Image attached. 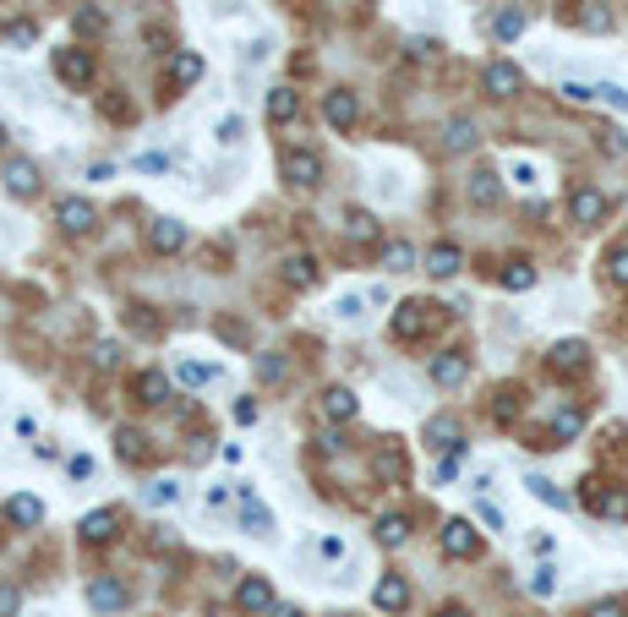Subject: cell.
I'll list each match as a JSON object with an SVG mask.
<instances>
[{
  "mask_svg": "<svg viewBox=\"0 0 628 617\" xmlns=\"http://www.w3.org/2000/svg\"><path fill=\"white\" fill-rule=\"evenodd\" d=\"M279 170H285V181H290V186L311 191V186L323 181V158L311 153V148H285V158H279Z\"/></svg>",
  "mask_w": 628,
  "mask_h": 617,
  "instance_id": "obj_1",
  "label": "cell"
},
{
  "mask_svg": "<svg viewBox=\"0 0 628 617\" xmlns=\"http://www.w3.org/2000/svg\"><path fill=\"white\" fill-rule=\"evenodd\" d=\"M432 317H437V306H432V301H404V306L394 312V339H404V344L421 339V334L432 328Z\"/></svg>",
  "mask_w": 628,
  "mask_h": 617,
  "instance_id": "obj_2",
  "label": "cell"
},
{
  "mask_svg": "<svg viewBox=\"0 0 628 617\" xmlns=\"http://www.w3.org/2000/svg\"><path fill=\"white\" fill-rule=\"evenodd\" d=\"M569 213H574V224L579 230H595V224H601L607 213H612V203L601 197V191L595 186H574V197H569Z\"/></svg>",
  "mask_w": 628,
  "mask_h": 617,
  "instance_id": "obj_3",
  "label": "cell"
},
{
  "mask_svg": "<svg viewBox=\"0 0 628 617\" xmlns=\"http://www.w3.org/2000/svg\"><path fill=\"white\" fill-rule=\"evenodd\" d=\"M55 77L60 82H66V88H88L93 82V55L88 50H55Z\"/></svg>",
  "mask_w": 628,
  "mask_h": 617,
  "instance_id": "obj_4",
  "label": "cell"
},
{
  "mask_svg": "<svg viewBox=\"0 0 628 617\" xmlns=\"http://www.w3.org/2000/svg\"><path fill=\"white\" fill-rule=\"evenodd\" d=\"M55 224H60V230H72V235H93V230H99V208L82 203V197H66V203L55 208Z\"/></svg>",
  "mask_w": 628,
  "mask_h": 617,
  "instance_id": "obj_5",
  "label": "cell"
},
{
  "mask_svg": "<svg viewBox=\"0 0 628 617\" xmlns=\"http://www.w3.org/2000/svg\"><path fill=\"white\" fill-rule=\"evenodd\" d=\"M481 88L492 93V99H514V93L525 88V72L514 66V60H492V66L481 72Z\"/></svg>",
  "mask_w": 628,
  "mask_h": 617,
  "instance_id": "obj_6",
  "label": "cell"
},
{
  "mask_svg": "<svg viewBox=\"0 0 628 617\" xmlns=\"http://www.w3.org/2000/svg\"><path fill=\"white\" fill-rule=\"evenodd\" d=\"M547 366H552L557 377H579V372L590 366V344H585V339H563V344H552Z\"/></svg>",
  "mask_w": 628,
  "mask_h": 617,
  "instance_id": "obj_7",
  "label": "cell"
},
{
  "mask_svg": "<svg viewBox=\"0 0 628 617\" xmlns=\"http://www.w3.org/2000/svg\"><path fill=\"white\" fill-rule=\"evenodd\" d=\"M443 551H448V558H476V551H481L476 525H470V519H448V525H443Z\"/></svg>",
  "mask_w": 628,
  "mask_h": 617,
  "instance_id": "obj_8",
  "label": "cell"
},
{
  "mask_svg": "<svg viewBox=\"0 0 628 617\" xmlns=\"http://www.w3.org/2000/svg\"><path fill=\"white\" fill-rule=\"evenodd\" d=\"M197 77H203V55L197 50H175L165 60V88H192Z\"/></svg>",
  "mask_w": 628,
  "mask_h": 617,
  "instance_id": "obj_9",
  "label": "cell"
},
{
  "mask_svg": "<svg viewBox=\"0 0 628 617\" xmlns=\"http://www.w3.org/2000/svg\"><path fill=\"white\" fill-rule=\"evenodd\" d=\"M464 377H470V355H464V350L432 355V382H437V388H459Z\"/></svg>",
  "mask_w": 628,
  "mask_h": 617,
  "instance_id": "obj_10",
  "label": "cell"
},
{
  "mask_svg": "<svg viewBox=\"0 0 628 617\" xmlns=\"http://www.w3.org/2000/svg\"><path fill=\"white\" fill-rule=\"evenodd\" d=\"M323 115H328V126H339V132H350V126L361 120V104H356V93H350V88H333L328 99H323Z\"/></svg>",
  "mask_w": 628,
  "mask_h": 617,
  "instance_id": "obj_11",
  "label": "cell"
},
{
  "mask_svg": "<svg viewBox=\"0 0 628 617\" xmlns=\"http://www.w3.org/2000/svg\"><path fill=\"white\" fill-rule=\"evenodd\" d=\"M235 606H241L246 617L273 612V590H268V579H257V574H251V579H241V584H235Z\"/></svg>",
  "mask_w": 628,
  "mask_h": 617,
  "instance_id": "obj_12",
  "label": "cell"
},
{
  "mask_svg": "<svg viewBox=\"0 0 628 617\" xmlns=\"http://www.w3.org/2000/svg\"><path fill=\"white\" fill-rule=\"evenodd\" d=\"M426 448H448V453H459V448H464L459 415H432V420H426Z\"/></svg>",
  "mask_w": 628,
  "mask_h": 617,
  "instance_id": "obj_13",
  "label": "cell"
},
{
  "mask_svg": "<svg viewBox=\"0 0 628 617\" xmlns=\"http://www.w3.org/2000/svg\"><path fill=\"white\" fill-rule=\"evenodd\" d=\"M115 530H120V513H115V508H93V513L82 519V525H77V536H82L88 546H104Z\"/></svg>",
  "mask_w": 628,
  "mask_h": 617,
  "instance_id": "obj_14",
  "label": "cell"
},
{
  "mask_svg": "<svg viewBox=\"0 0 628 617\" xmlns=\"http://www.w3.org/2000/svg\"><path fill=\"white\" fill-rule=\"evenodd\" d=\"M88 606H93V612H120V606H126V584L110 579V574H99V579L88 584Z\"/></svg>",
  "mask_w": 628,
  "mask_h": 617,
  "instance_id": "obj_15",
  "label": "cell"
},
{
  "mask_svg": "<svg viewBox=\"0 0 628 617\" xmlns=\"http://www.w3.org/2000/svg\"><path fill=\"white\" fill-rule=\"evenodd\" d=\"M6 191L11 197H39V165L34 158H11L6 165Z\"/></svg>",
  "mask_w": 628,
  "mask_h": 617,
  "instance_id": "obj_16",
  "label": "cell"
},
{
  "mask_svg": "<svg viewBox=\"0 0 628 617\" xmlns=\"http://www.w3.org/2000/svg\"><path fill=\"white\" fill-rule=\"evenodd\" d=\"M371 601H377V612H404V606H410V584H404L399 574H383L377 590H371Z\"/></svg>",
  "mask_w": 628,
  "mask_h": 617,
  "instance_id": "obj_17",
  "label": "cell"
},
{
  "mask_svg": "<svg viewBox=\"0 0 628 617\" xmlns=\"http://www.w3.org/2000/svg\"><path fill=\"white\" fill-rule=\"evenodd\" d=\"M459 268H464V251H459L454 241H437V246L426 251V274H432V279H454Z\"/></svg>",
  "mask_w": 628,
  "mask_h": 617,
  "instance_id": "obj_18",
  "label": "cell"
},
{
  "mask_svg": "<svg viewBox=\"0 0 628 617\" xmlns=\"http://www.w3.org/2000/svg\"><path fill=\"white\" fill-rule=\"evenodd\" d=\"M569 17L585 27V34H612V12L601 6V0H574V6H569Z\"/></svg>",
  "mask_w": 628,
  "mask_h": 617,
  "instance_id": "obj_19",
  "label": "cell"
},
{
  "mask_svg": "<svg viewBox=\"0 0 628 617\" xmlns=\"http://www.w3.org/2000/svg\"><path fill=\"white\" fill-rule=\"evenodd\" d=\"M132 394H137V405H165V399H170V377H165L159 366H148V372H137Z\"/></svg>",
  "mask_w": 628,
  "mask_h": 617,
  "instance_id": "obj_20",
  "label": "cell"
},
{
  "mask_svg": "<svg viewBox=\"0 0 628 617\" xmlns=\"http://www.w3.org/2000/svg\"><path fill=\"white\" fill-rule=\"evenodd\" d=\"M148 246L153 251H180L186 246V224L180 219H153L148 224Z\"/></svg>",
  "mask_w": 628,
  "mask_h": 617,
  "instance_id": "obj_21",
  "label": "cell"
},
{
  "mask_svg": "<svg viewBox=\"0 0 628 617\" xmlns=\"http://www.w3.org/2000/svg\"><path fill=\"white\" fill-rule=\"evenodd\" d=\"M295 115H301V93H295V88H273V93H268V120H273V126H290Z\"/></svg>",
  "mask_w": 628,
  "mask_h": 617,
  "instance_id": "obj_22",
  "label": "cell"
},
{
  "mask_svg": "<svg viewBox=\"0 0 628 617\" xmlns=\"http://www.w3.org/2000/svg\"><path fill=\"white\" fill-rule=\"evenodd\" d=\"M285 279L295 289H311V284H318V257H311V251H290L285 257Z\"/></svg>",
  "mask_w": 628,
  "mask_h": 617,
  "instance_id": "obj_23",
  "label": "cell"
},
{
  "mask_svg": "<svg viewBox=\"0 0 628 617\" xmlns=\"http://www.w3.org/2000/svg\"><path fill=\"white\" fill-rule=\"evenodd\" d=\"M377 481H383V486H404V453H399V443L377 448Z\"/></svg>",
  "mask_w": 628,
  "mask_h": 617,
  "instance_id": "obj_24",
  "label": "cell"
},
{
  "mask_svg": "<svg viewBox=\"0 0 628 617\" xmlns=\"http://www.w3.org/2000/svg\"><path fill=\"white\" fill-rule=\"evenodd\" d=\"M481 143V132H476V120H464V115H454L448 120V132H443V148L448 153H470V148H476Z\"/></svg>",
  "mask_w": 628,
  "mask_h": 617,
  "instance_id": "obj_25",
  "label": "cell"
},
{
  "mask_svg": "<svg viewBox=\"0 0 628 617\" xmlns=\"http://www.w3.org/2000/svg\"><path fill=\"white\" fill-rule=\"evenodd\" d=\"M115 453H120L126 465H142V459H148V432H137V427H120V432H115Z\"/></svg>",
  "mask_w": 628,
  "mask_h": 617,
  "instance_id": "obj_26",
  "label": "cell"
},
{
  "mask_svg": "<svg viewBox=\"0 0 628 617\" xmlns=\"http://www.w3.org/2000/svg\"><path fill=\"white\" fill-rule=\"evenodd\" d=\"M464 191H470V203H476V208H497V197H502V186H497L492 170H476Z\"/></svg>",
  "mask_w": 628,
  "mask_h": 617,
  "instance_id": "obj_27",
  "label": "cell"
},
{
  "mask_svg": "<svg viewBox=\"0 0 628 617\" xmlns=\"http://www.w3.org/2000/svg\"><path fill=\"white\" fill-rule=\"evenodd\" d=\"M6 519H11V525H22V530H34L39 519H44V503L22 492V497H11V503H6Z\"/></svg>",
  "mask_w": 628,
  "mask_h": 617,
  "instance_id": "obj_28",
  "label": "cell"
},
{
  "mask_svg": "<svg viewBox=\"0 0 628 617\" xmlns=\"http://www.w3.org/2000/svg\"><path fill=\"white\" fill-rule=\"evenodd\" d=\"M356 394H350V388H328V394H323V415L328 420H356Z\"/></svg>",
  "mask_w": 628,
  "mask_h": 617,
  "instance_id": "obj_29",
  "label": "cell"
},
{
  "mask_svg": "<svg viewBox=\"0 0 628 617\" xmlns=\"http://www.w3.org/2000/svg\"><path fill=\"white\" fill-rule=\"evenodd\" d=\"M579 427H585V410H579V405H563V410L552 415V443H569V437H579Z\"/></svg>",
  "mask_w": 628,
  "mask_h": 617,
  "instance_id": "obj_30",
  "label": "cell"
},
{
  "mask_svg": "<svg viewBox=\"0 0 628 617\" xmlns=\"http://www.w3.org/2000/svg\"><path fill=\"white\" fill-rule=\"evenodd\" d=\"M241 519H246V530H263V536L273 530V513H268L257 497H251V486H241Z\"/></svg>",
  "mask_w": 628,
  "mask_h": 617,
  "instance_id": "obj_31",
  "label": "cell"
},
{
  "mask_svg": "<svg viewBox=\"0 0 628 617\" xmlns=\"http://www.w3.org/2000/svg\"><path fill=\"white\" fill-rule=\"evenodd\" d=\"M104 27H110V22H104L99 6H77V12H72V34H77V39H99Z\"/></svg>",
  "mask_w": 628,
  "mask_h": 617,
  "instance_id": "obj_32",
  "label": "cell"
},
{
  "mask_svg": "<svg viewBox=\"0 0 628 617\" xmlns=\"http://www.w3.org/2000/svg\"><path fill=\"white\" fill-rule=\"evenodd\" d=\"M377 541H383V546H404V541H410V519H404V513H383V519H377Z\"/></svg>",
  "mask_w": 628,
  "mask_h": 617,
  "instance_id": "obj_33",
  "label": "cell"
},
{
  "mask_svg": "<svg viewBox=\"0 0 628 617\" xmlns=\"http://www.w3.org/2000/svg\"><path fill=\"white\" fill-rule=\"evenodd\" d=\"M344 235L350 241H377V219L366 208H344Z\"/></svg>",
  "mask_w": 628,
  "mask_h": 617,
  "instance_id": "obj_34",
  "label": "cell"
},
{
  "mask_svg": "<svg viewBox=\"0 0 628 617\" xmlns=\"http://www.w3.org/2000/svg\"><path fill=\"white\" fill-rule=\"evenodd\" d=\"M497 284H502V289H514V296H519V289H530V284H536V268H530L525 257H514V263L497 274Z\"/></svg>",
  "mask_w": 628,
  "mask_h": 617,
  "instance_id": "obj_35",
  "label": "cell"
},
{
  "mask_svg": "<svg viewBox=\"0 0 628 617\" xmlns=\"http://www.w3.org/2000/svg\"><path fill=\"white\" fill-rule=\"evenodd\" d=\"M525 22H530V17H525L519 6H509V12H497V22H492V34H497L502 44H514V39L525 34Z\"/></svg>",
  "mask_w": 628,
  "mask_h": 617,
  "instance_id": "obj_36",
  "label": "cell"
},
{
  "mask_svg": "<svg viewBox=\"0 0 628 617\" xmlns=\"http://www.w3.org/2000/svg\"><path fill=\"white\" fill-rule=\"evenodd\" d=\"M383 268L410 274V268H416V246H410V241H388V246H383Z\"/></svg>",
  "mask_w": 628,
  "mask_h": 617,
  "instance_id": "obj_37",
  "label": "cell"
},
{
  "mask_svg": "<svg viewBox=\"0 0 628 617\" xmlns=\"http://www.w3.org/2000/svg\"><path fill=\"white\" fill-rule=\"evenodd\" d=\"M525 486H530V492H536V497H541L547 508H569V492H557V486H552L547 475H530Z\"/></svg>",
  "mask_w": 628,
  "mask_h": 617,
  "instance_id": "obj_38",
  "label": "cell"
},
{
  "mask_svg": "<svg viewBox=\"0 0 628 617\" xmlns=\"http://www.w3.org/2000/svg\"><path fill=\"white\" fill-rule=\"evenodd\" d=\"M175 497H180L175 481H153V486H142V503H153V508H170Z\"/></svg>",
  "mask_w": 628,
  "mask_h": 617,
  "instance_id": "obj_39",
  "label": "cell"
},
{
  "mask_svg": "<svg viewBox=\"0 0 628 617\" xmlns=\"http://www.w3.org/2000/svg\"><path fill=\"white\" fill-rule=\"evenodd\" d=\"M218 377V366H203V361H180V382L186 388H208Z\"/></svg>",
  "mask_w": 628,
  "mask_h": 617,
  "instance_id": "obj_40",
  "label": "cell"
},
{
  "mask_svg": "<svg viewBox=\"0 0 628 617\" xmlns=\"http://www.w3.org/2000/svg\"><path fill=\"white\" fill-rule=\"evenodd\" d=\"M607 279H612L617 289H628V246H612V251H607Z\"/></svg>",
  "mask_w": 628,
  "mask_h": 617,
  "instance_id": "obj_41",
  "label": "cell"
},
{
  "mask_svg": "<svg viewBox=\"0 0 628 617\" xmlns=\"http://www.w3.org/2000/svg\"><path fill=\"white\" fill-rule=\"evenodd\" d=\"M0 39H6V44H34L39 39V22H6V27H0Z\"/></svg>",
  "mask_w": 628,
  "mask_h": 617,
  "instance_id": "obj_42",
  "label": "cell"
},
{
  "mask_svg": "<svg viewBox=\"0 0 628 617\" xmlns=\"http://www.w3.org/2000/svg\"><path fill=\"white\" fill-rule=\"evenodd\" d=\"M595 99H601V104H612L617 115H628V93H623L617 82H595Z\"/></svg>",
  "mask_w": 628,
  "mask_h": 617,
  "instance_id": "obj_43",
  "label": "cell"
},
{
  "mask_svg": "<svg viewBox=\"0 0 628 617\" xmlns=\"http://www.w3.org/2000/svg\"><path fill=\"white\" fill-rule=\"evenodd\" d=\"M257 377H263V382H279V377H285V355H273V350L257 355Z\"/></svg>",
  "mask_w": 628,
  "mask_h": 617,
  "instance_id": "obj_44",
  "label": "cell"
},
{
  "mask_svg": "<svg viewBox=\"0 0 628 617\" xmlns=\"http://www.w3.org/2000/svg\"><path fill=\"white\" fill-rule=\"evenodd\" d=\"M17 606H22V590L11 579H0V617H17Z\"/></svg>",
  "mask_w": 628,
  "mask_h": 617,
  "instance_id": "obj_45",
  "label": "cell"
},
{
  "mask_svg": "<svg viewBox=\"0 0 628 617\" xmlns=\"http://www.w3.org/2000/svg\"><path fill=\"white\" fill-rule=\"evenodd\" d=\"M557 93H563L569 104H590V99H595V82H563Z\"/></svg>",
  "mask_w": 628,
  "mask_h": 617,
  "instance_id": "obj_46",
  "label": "cell"
},
{
  "mask_svg": "<svg viewBox=\"0 0 628 617\" xmlns=\"http://www.w3.org/2000/svg\"><path fill=\"white\" fill-rule=\"evenodd\" d=\"M93 361H99L104 372H110V366H120V344H115V339H99V344H93Z\"/></svg>",
  "mask_w": 628,
  "mask_h": 617,
  "instance_id": "obj_47",
  "label": "cell"
},
{
  "mask_svg": "<svg viewBox=\"0 0 628 617\" xmlns=\"http://www.w3.org/2000/svg\"><path fill=\"white\" fill-rule=\"evenodd\" d=\"M530 590H536V596H552V590H557V568H536V574H530Z\"/></svg>",
  "mask_w": 628,
  "mask_h": 617,
  "instance_id": "obj_48",
  "label": "cell"
},
{
  "mask_svg": "<svg viewBox=\"0 0 628 617\" xmlns=\"http://www.w3.org/2000/svg\"><path fill=\"white\" fill-rule=\"evenodd\" d=\"M514 415H519V394L502 388V394H497V420H514Z\"/></svg>",
  "mask_w": 628,
  "mask_h": 617,
  "instance_id": "obj_49",
  "label": "cell"
},
{
  "mask_svg": "<svg viewBox=\"0 0 628 617\" xmlns=\"http://www.w3.org/2000/svg\"><path fill=\"white\" fill-rule=\"evenodd\" d=\"M66 475H72V481H88V475H93V459H88V453H77V459H66Z\"/></svg>",
  "mask_w": 628,
  "mask_h": 617,
  "instance_id": "obj_50",
  "label": "cell"
},
{
  "mask_svg": "<svg viewBox=\"0 0 628 617\" xmlns=\"http://www.w3.org/2000/svg\"><path fill=\"white\" fill-rule=\"evenodd\" d=\"M137 170H153V175L170 170V153H142V158H137Z\"/></svg>",
  "mask_w": 628,
  "mask_h": 617,
  "instance_id": "obj_51",
  "label": "cell"
},
{
  "mask_svg": "<svg viewBox=\"0 0 628 617\" xmlns=\"http://www.w3.org/2000/svg\"><path fill=\"white\" fill-rule=\"evenodd\" d=\"M623 612H628L623 601H595V606H590V617H623Z\"/></svg>",
  "mask_w": 628,
  "mask_h": 617,
  "instance_id": "obj_52",
  "label": "cell"
},
{
  "mask_svg": "<svg viewBox=\"0 0 628 617\" xmlns=\"http://www.w3.org/2000/svg\"><path fill=\"white\" fill-rule=\"evenodd\" d=\"M235 420H241V427H251V420H257V399H241L235 405Z\"/></svg>",
  "mask_w": 628,
  "mask_h": 617,
  "instance_id": "obj_53",
  "label": "cell"
},
{
  "mask_svg": "<svg viewBox=\"0 0 628 617\" xmlns=\"http://www.w3.org/2000/svg\"><path fill=\"white\" fill-rule=\"evenodd\" d=\"M514 181H519V186H536V165H525V158H519V165H514Z\"/></svg>",
  "mask_w": 628,
  "mask_h": 617,
  "instance_id": "obj_54",
  "label": "cell"
},
{
  "mask_svg": "<svg viewBox=\"0 0 628 617\" xmlns=\"http://www.w3.org/2000/svg\"><path fill=\"white\" fill-rule=\"evenodd\" d=\"M218 143H241V120H225V126H218Z\"/></svg>",
  "mask_w": 628,
  "mask_h": 617,
  "instance_id": "obj_55",
  "label": "cell"
},
{
  "mask_svg": "<svg viewBox=\"0 0 628 617\" xmlns=\"http://www.w3.org/2000/svg\"><path fill=\"white\" fill-rule=\"evenodd\" d=\"M339 317H361V296H344L339 301Z\"/></svg>",
  "mask_w": 628,
  "mask_h": 617,
  "instance_id": "obj_56",
  "label": "cell"
},
{
  "mask_svg": "<svg viewBox=\"0 0 628 617\" xmlns=\"http://www.w3.org/2000/svg\"><path fill=\"white\" fill-rule=\"evenodd\" d=\"M323 558H344V541L339 536H323Z\"/></svg>",
  "mask_w": 628,
  "mask_h": 617,
  "instance_id": "obj_57",
  "label": "cell"
},
{
  "mask_svg": "<svg viewBox=\"0 0 628 617\" xmlns=\"http://www.w3.org/2000/svg\"><path fill=\"white\" fill-rule=\"evenodd\" d=\"M273 617H306L301 606H273Z\"/></svg>",
  "mask_w": 628,
  "mask_h": 617,
  "instance_id": "obj_58",
  "label": "cell"
},
{
  "mask_svg": "<svg viewBox=\"0 0 628 617\" xmlns=\"http://www.w3.org/2000/svg\"><path fill=\"white\" fill-rule=\"evenodd\" d=\"M437 617H470L464 606H443V612H437Z\"/></svg>",
  "mask_w": 628,
  "mask_h": 617,
  "instance_id": "obj_59",
  "label": "cell"
},
{
  "mask_svg": "<svg viewBox=\"0 0 628 617\" xmlns=\"http://www.w3.org/2000/svg\"><path fill=\"white\" fill-rule=\"evenodd\" d=\"M0 148H6V126H0Z\"/></svg>",
  "mask_w": 628,
  "mask_h": 617,
  "instance_id": "obj_60",
  "label": "cell"
}]
</instances>
